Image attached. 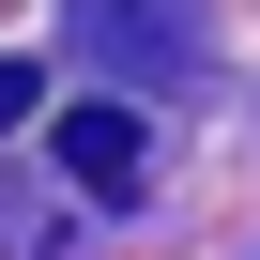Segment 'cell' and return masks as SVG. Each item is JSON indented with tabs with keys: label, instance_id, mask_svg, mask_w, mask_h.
Segmentation results:
<instances>
[{
	"label": "cell",
	"instance_id": "cell-1",
	"mask_svg": "<svg viewBox=\"0 0 260 260\" xmlns=\"http://www.w3.org/2000/svg\"><path fill=\"white\" fill-rule=\"evenodd\" d=\"M77 46L107 77H199L214 31H199V0H77Z\"/></svg>",
	"mask_w": 260,
	"mask_h": 260
},
{
	"label": "cell",
	"instance_id": "cell-2",
	"mask_svg": "<svg viewBox=\"0 0 260 260\" xmlns=\"http://www.w3.org/2000/svg\"><path fill=\"white\" fill-rule=\"evenodd\" d=\"M153 138H138V107H61V184L77 199H138Z\"/></svg>",
	"mask_w": 260,
	"mask_h": 260
},
{
	"label": "cell",
	"instance_id": "cell-3",
	"mask_svg": "<svg viewBox=\"0 0 260 260\" xmlns=\"http://www.w3.org/2000/svg\"><path fill=\"white\" fill-rule=\"evenodd\" d=\"M31 107H46V92H31V61H0V122H31Z\"/></svg>",
	"mask_w": 260,
	"mask_h": 260
}]
</instances>
